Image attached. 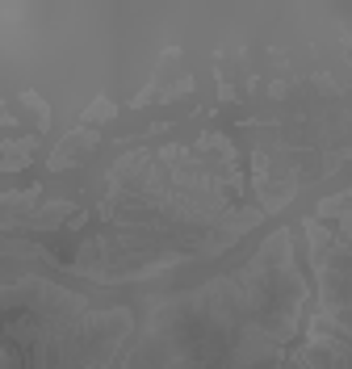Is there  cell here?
<instances>
[{
	"label": "cell",
	"instance_id": "6da1fadb",
	"mask_svg": "<svg viewBox=\"0 0 352 369\" xmlns=\"http://www.w3.org/2000/svg\"><path fill=\"white\" fill-rule=\"evenodd\" d=\"M109 113H113V105H105V101H97V105L88 109V117H109Z\"/></svg>",
	"mask_w": 352,
	"mask_h": 369
}]
</instances>
